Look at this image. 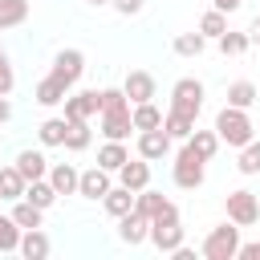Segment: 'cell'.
Instances as JSON below:
<instances>
[{
  "label": "cell",
  "instance_id": "1",
  "mask_svg": "<svg viewBox=\"0 0 260 260\" xmlns=\"http://www.w3.org/2000/svg\"><path fill=\"white\" fill-rule=\"evenodd\" d=\"M215 134H219V142H228V146L240 150L244 142L256 138V126H252L248 110H240V106H223V110L215 114Z\"/></svg>",
  "mask_w": 260,
  "mask_h": 260
},
{
  "label": "cell",
  "instance_id": "2",
  "mask_svg": "<svg viewBox=\"0 0 260 260\" xmlns=\"http://www.w3.org/2000/svg\"><path fill=\"white\" fill-rule=\"evenodd\" d=\"M171 179H175V187H183V191H199L203 179H207V158H199V154L183 142V150H179L175 162H171Z\"/></svg>",
  "mask_w": 260,
  "mask_h": 260
},
{
  "label": "cell",
  "instance_id": "3",
  "mask_svg": "<svg viewBox=\"0 0 260 260\" xmlns=\"http://www.w3.org/2000/svg\"><path fill=\"white\" fill-rule=\"evenodd\" d=\"M236 248H240V228L228 219V223H215L207 236H203V244H199V252L207 256V260H236Z\"/></svg>",
  "mask_w": 260,
  "mask_h": 260
},
{
  "label": "cell",
  "instance_id": "4",
  "mask_svg": "<svg viewBox=\"0 0 260 260\" xmlns=\"http://www.w3.org/2000/svg\"><path fill=\"white\" fill-rule=\"evenodd\" d=\"M171 110H179L187 118H199V110H203V81L199 77H179L171 85Z\"/></svg>",
  "mask_w": 260,
  "mask_h": 260
},
{
  "label": "cell",
  "instance_id": "5",
  "mask_svg": "<svg viewBox=\"0 0 260 260\" xmlns=\"http://www.w3.org/2000/svg\"><path fill=\"white\" fill-rule=\"evenodd\" d=\"M223 207H228V219L236 223V228H252L256 219H260V199L252 195V191H228V199H223Z\"/></svg>",
  "mask_w": 260,
  "mask_h": 260
},
{
  "label": "cell",
  "instance_id": "6",
  "mask_svg": "<svg viewBox=\"0 0 260 260\" xmlns=\"http://www.w3.org/2000/svg\"><path fill=\"white\" fill-rule=\"evenodd\" d=\"M65 89H73L77 81H81V73H85V53L81 49H61L57 57H53V69H49Z\"/></svg>",
  "mask_w": 260,
  "mask_h": 260
},
{
  "label": "cell",
  "instance_id": "7",
  "mask_svg": "<svg viewBox=\"0 0 260 260\" xmlns=\"http://www.w3.org/2000/svg\"><path fill=\"white\" fill-rule=\"evenodd\" d=\"M65 118L69 122H89L102 114V93L98 89H77V93H65Z\"/></svg>",
  "mask_w": 260,
  "mask_h": 260
},
{
  "label": "cell",
  "instance_id": "8",
  "mask_svg": "<svg viewBox=\"0 0 260 260\" xmlns=\"http://www.w3.org/2000/svg\"><path fill=\"white\" fill-rule=\"evenodd\" d=\"M122 93H126L130 106H138V102H154V93H158L154 73H146V69H130L126 81H122Z\"/></svg>",
  "mask_w": 260,
  "mask_h": 260
},
{
  "label": "cell",
  "instance_id": "9",
  "mask_svg": "<svg viewBox=\"0 0 260 260\" xmlns=\"http://www.w3.org/2000/svg\"><path fill=\"white\" fill-rule=\"evenodd\" d=\"M167 154H171V134H167L162 126H154V130H138V158L158 162V158H167Z\"/></svg>",
  "mask_w": 260,
  "mask_h": 260
},
{
  "label": "cell",
  "instance_id": "10",
  "mask_svg": "<svg viewBox=\"0 0 260 260\" xmlns=\"http://www.w3.org/2000/svg\"><path fill=\"white\" fill-rule=\"evenodd\" d=\"M146 240H150L158 252L171 256V252L183 244V223H179V219H150V236H146Z\"/></svg>",
  "mask_w": 260,
  "mask_h": 260
},
{
  "label": "cell",
  "instance_id": "11",
  "mask_svg": "<svg viewBox=\"0 0 260 260\" xmlns=\"http://www.w3.org/2000/svg\"><path fill=\"white\" fill-rule=\"evenodd\" d=\"M146 236H150V219H146V215H138L134 207H130L126 215H118V240H122V244L138 248V244H146Z\"/></svg>",
  "mask_w": 260,
  "mask_h": 260
},
{
  "label": "cell",
  "instance_id": "12",
  "mask_svg": "<svg viewBox=\"0 0 260 260\" xmlns=\"http://www.w3.org/2000/svg\"><path fill=\"white\" fill-rule=\"evenodd\" d=\"M110 187H114V179H110L106 167H89V171L77 175V195H81V199H102Z\"/></svg>",
  "mask_w": 260,
  "mask_h": 260
},
{
  "label": "cell",
  "instance_id": "13",
  "mask_svg": "<svg viewBox=\"0 0 260 260\" xmlns=\"http://www.w3.org/2000/svg\"><path fill=\"white\" fill-rule=\"evenodd\" d=\"M98 118H102V134H106V138H118V142H126V138H130V130H134V122H130V106L102 110Z\"/></svg>",
  "mask_w": 260,
  "mask_h": 260
},
{
  "label": "cell",
  "instance_id": "14",
  "mask_svg": "<svg viewBox=\"0 0 260 260\" xmlns=\"http://www.w3.org/2000/svg\"><path fill=\"white\" fill-rule=\"evenodd\" d=\"M114 175H118V183H122V187H130V191L150 187V162H146V158H126Z\"/></svg>",
  "mask_w": 260,
  "mask_h": 260
},
{
  "label": "cell",
  "instance_id": "15",
  "mask_svg": "<svg viewBox=\"0 0 260 260\" xmlns=\"http://www.w3.org/2000/svg\"><path fill=\"white\" fill-rule=\"evenodd\" d=\"M77 175H81V171H77L73 162H49V175H45V179L53 183L57 195H77Z\"/></svg>",
  "mask_w": 260,
  "mask_h": 260
},
{
  "label": "cell",
  "instance_id": "16",
  "mask_svg": "<svg viewBox=\"0 0 260 260\" xmlns=\"http://www.w3.org/2000/svg\"><path fill=\"white\" fill-rule=\"evenodd\" d=\"M12 167L24 175V183H32V179H45V175H49V158H45L41 150H32V146H28V150H20Z\"/></svg>",
  "mask_w": 260,
  "mask_h": 260
},
{
  "label": "cell",
  "instance_id": "17",
  "mask_svg": "<svg viewBox=\"0 0 260 260\" xmlns=\"http://www.w3.org/2000/svg\"><path fill=\"white\" fill-rule=\"evenodd\" d=\"M49 248H53V244H49V236H45L41 228L20 232V248H16V252H20L24 260H45V256H49Z\"/></svg>",
  "mask_w": 260,
  "mask_h": 260
},
{
  "label": "cell",
  "instance_id": "18",
  "mask_svg": "<svg viewBox=\"0 0 260 260\" xmlns=\"http://www.w3.org/2000/svg\"><path fill=\"white\" fill-rule=\"evenodd\" d=\"M20 199H28L32 207L49 211V207H53V203H57L61 195L53 191V183H49V179H32V183H24V195H20Z\"/></svg>",
  "mask_w": 260,
  "mask_h": 260
},
{
  "label": "cell",
  "instance_id": "19",
  "mask_svg": "<svg viewBox=\"0 0 260 260\" xmlns=\"http://www.w3.org/2000/svg\"><path fill=\"white\" fill-rule=\"evenodd\" d=\"M102 207H106V215H110V219H118V215H126V211L134 207V191L118 183V187H110V191L102 195Z\"/></svg>",
  "mask_w": 260,
  "mask_h": 260
},
{
  "label": "cell",
  "instance_id": "20",
  "mask_svg": "<svg viewBox=\"0 0 260 260\" xmlns=\"http://www.w3.org/2000/svg\"><path fill=\"white\" fill-rule=\"evenodd\" d=\"M65 93H69V89H65V85H61L53 73H45V77L37 81V89H32L37 106H61V102H65Z\"/></svg>",
  "mask_w": 260,
  "mask_h": 260
},
{
  "label": "cell",
  "instance_id": "21",
  "mask_svg": "<svg viewBox=\"0 0 260 260\" xmlns=\"http://www.w3.org/2000/svg\"><path fill=\"white\" fill-rule=\"evenodd\" d=\"M126 158H130V150H126V142H118V138H106V142L98 146V167H106L110 175H114Z\"/></svg>",
  "mask_w": 260,
  "mask_h": 260
},
{
  "label": "cell",
  "instance_id": "22",
  "mask_svg": "<svg viewBox=\"0 0 260 260\" xmlns=\"http://www.w3.org/2000/svg\"><path fill=\"white\" fill-rule=\"evenodd\" d=\"M8 215H12V223H16L20 232H28V228H41V223H45V211H41V207H32L28 199H12V211H8Z\"/></svg>",
  "mask_w": 260,
  "mask_h": 260
},
{
  "label": "cell",
  "instance_id": "23",
  "mask_svg": "<svg viewBox=\"0 0 260 260\" xmlns=\"http://www.w3.org/2000/svg\"><path fill=\"white\" fill-rule=\"evenodd\" d=\"M162 130L171 134V142H187L191 130H195V118H187V114H179V110H167V114H162Z\"/></svg>",
  "mask_w": 260,
  "mask_h": 260
},
{
  "label": "cell",
  "instance_id": "24",
  "mask_svg": "<svg viewBox=\"0 0 260 260\" xmlns=\"http://www.w3.org/2000/svg\"><path fill=\"white\" fill-rule=\"evenodd\" d=\"M130 122H134V130H154V126H162V110L154 102H138V106H130Z\"/></svg>",
  "mask_w": 260,
  "mask_h": 260
},
{
  "label": "cell",
  "instance_id": "25",
  "mask_svg": "<svg viewBox=\"0 0 260 260\" xmlns=\"http://www.w3.org/2000/svg\"><path fill=\"white\" fill-rule=\"evenodd\" d=\"M69 122V118H65ZM89 142H93V134H89V122H69L65 126V150H73V154H81V150H89Z\"/></svg>",
  "mask_w": 260,
  "mask_h": 260
},
{
  "label": "cell",
  "instance_id": "26",
  "mask_svg": "<svg viewBox=\"0 0 260 260\" xmlns=\"http://www.w3.org/2000/svg\"><path fill=\"white\" fill-rule=\"evenodd\" d=\"M167 207V195L162 191H150V187H142V191H134V211L138 215H146V219H154L158 211Z\"/></svg>",
  "mask_w": 260,
  "mask_h": 260
},
{
  "label": "cell",
  "instance_id": "27",
  "mask_svg": "<svg viewBox=\"0 0 260 260\" xmlns=\"http://www.w3.org/2000/svg\"><path fill=\"white\" fill-rule=\"evenodd\" d=\"M187 146L199 154V158H215V150H219V134L215 130H191V138H187Z\"/></svg>",
  "mask_w": 260,
  "mask_h": 260
},
{
  "label": "cell",
  "instance_id": "28",
  "mask_svg": "<svg viewBox=\"0 0 260 260\" xmlns=\"http://www.w3.org/2000/svg\"><path fill=\"white\" fill-rule=\"evenodd\" d=\"M28 20V0H0V28H16Z\"/></svg>",
  "mask_w": 260,
  "mask_h": 260
},
{
  "label": "cell",
  "instance_id": "29",
  "mask_svg": "<svg viewBox=\"0 0 260 260\" xmlns=\"http://www.w3.org/2000/svg\"><path fill=\"white\" fill-rule=\"evenodd\" d=\"M171 49H175V53H179V57H199V53H203V49H207V37H203V32H199V28H195V32H179V37H175V45H171Z\"/></svg>",
  "mask_w": 260,
  "mask_h": 260
},
{
  "label": "cell",
  "instance_id": "30",
  "mask_svg": "<svg viewBox=\"0 0 260 260\" xmlns=\"http://www.w3.org/2000/svg\"><path fill=\"white\" fill-rule=\"evenodd\" d=\"M260 98V89L252 81H232L228 85V106H240V110H252V102Z\"/></svg>",
  "mask_w": 260,
  "mask_h": 260
},
{
  "label": "cell",
  "instance_id": "31",
  "mask_svg": "<svg viewBox=\"0 0 260 260\" xmlns=\"http://www.w3.org/2000/svg\"><path fill=\"white\" fill-rule=\"evenodd\" d=\"M65 118H45L41 126H37V138H41V146H61L65 142Z\"/></svg>",
  "mask_w": 260,
  "mask_h": 260
},
{
  "label": "cell",
  "instance_id": "32",
  "mask_svg": "<svg viewBox=\"0 0 260 260\" xmlns=\"http://www.w3.org/2000/svg\"><path fill=\"white\" fill-rule=\"evenodd\" d=\"M0 195H4L8 203L24 195V175H20L16 167H0Z\"/></svg>",
  "mask_w": 260,
  "mask_h": 260
},
{
  "label": "cell",
  "instance_id": "33",
  "mask_svg": "<svg viewBox=\"0 0 260 260\" xmlns=\"http://www.w3.org/2000/svg\"><path fill=\"white\" fill-rule=\"evenodd\" d=\"M236 167H240V175H260V138H252V142L240 146Z\"/></svg>",
  "mask_w": 260,
  "mask_h": 260
},
{
  "label": "cell",
  "instance_id": "34",
  "mask_svg": "<svg viewBox=\"0 0 260 260\" xmlns=\"http://www.w3.org/2000/svg\"><path fill=\"white\" fill-rule=\"evenodd\" d=\"M199 32H203V37H223V32H228V12L207 8V12L199 16Z\"/></svg>",
  "mask_w": 260,
  "mask_h": 260
},
{
  "label": "cell",
  "instance_id": "35",
  "mask_svg": "<svg viewBox=\"0 0 260 260\" xmlns=\"http://www.w3.org/2000/svg\"><path fill=\"white\" fill-rule=\"evenodd\" d=\"M215 41H219V53H223V57H240V53L252 45V41H248V32H232V28H228L223 37H215Z\"/></svg>",
  "mask_w": 260,
  "mask_h": 260
},
{
  "label": "cell",
  "instance_id": "36",
  "mask_svg": "<svg viewBox=\"0 0 260 260\" xmlns=\"http://www.w3.org/2000/svg\"><path fill=\"white\" fill-rule=\"evenodd\" d=\"M20 248V228L12 223V215H0V252H16Z\"/></svg>",
  "mask_w": 260,
  "mask_h": 260
},
{
  "label": "cell",
  "instance_id": "37",
  "mask_svg": "<svg viewBox=\"0 0 260 260\" xmlns=\"http://www.w3.org/2000/svg\"><path fill=\"white\" fill-rule=\"evenodd\" d=\"M98 93H102V110H118V106H130V102H126V93H122V89H114V85H110V89H98Z\"/></svg>",
  "mask_w": 260,
  "mask_h": 260
},
{
  "label": "cell",
  "instance_id": "38",
  "mask_svg": "<svg viewBox=\"0 0 260 260\" xmlns=\"http://www.w3.org/2000/svg\"><path fill=\"white\" fill-rule=\"evenodd\" d=\"M12 85H16V73H12V65H8V57H0V98H8Z\"/></svg>",
  "mask_w": 260,
  "mask_h": 260
},
{
  "label": "cell",
  "instance_id": "39",
  "mask_svg": "<svg viewBox=\"0 0 260 260\" xmlns=\"http://www.w3.org/2000/svg\"><path fill=\"white\" fill-rule=\"evenodd\" d=\"M114 4V12H122V16H138L142 8H146V0H110Z\"/></svg>",
  "mask_w": 260,
  "mask_h": 260
},
{
  "label": "cell",
  "instance_id": "40",
  "mask_svg": "<svg viewBox=\"0 0 260 260\" xmlns=\"http://www.w3.org/2000/svg\"><path fill=\"white\" fill-rule=\"evenodd\" d=\"M236 260H260V244H240L236 248Z\"/></svg>",
  "mask_w": 260,
  "mask_h": 260
},
{
  "label": "cell",
  "instance_id": "41",
  "mask_svg": "<svg viewBox=\"0 0 260 260\" xmlns=\"http://www.w3.org/2000/svg\"><path fill=\"white\" fill-rule=\"evenodd\" d=\"M244 0H211V8H219V12H236Z\"/></svg>",
  "mask_w": 260,
  "mask_h": 260
},
{
  "label": "cell",
  "instance_id": "42",
  "mask_svg": "<svg viewBox=\"0 0 260 260\" xmlns=\"http://www.w3.org/2000/svg\"><path fill=\"white\" fill-rule=\"evenodd\" d=\"M8 118H12V102H8V98H0V126H4Z\"/></svg>",
  "mask_w": 260,
  "mask_h": 260
},
{
  "label": "cell",
  "instance_id": "43",
  "mask_svg": "<svg viewBox=\"0 0 260 260\" xmlns=\"http://www.w3.org/2000/svg\"><path fill=\"white\" fill-rule=\"evenodd\" d=\"M248 41H252V45H260V16L252 20V28H248Z\"/></svg>",
  "mask_w": 260,
  "mask_h": 260
},
{
  "label": "cell",
  "instance_id": "44",
  "mask_svg": "<svg viewBox=\"0 0 260 260\" xmlns=\"http://www.w3.org/2000/svg\"><path fill=\"white\" fill-rule=\"evenodd\" d=\"M85 4H93V8H102V4H110V0H85Z\"/></svg>",
  "mask_w": 260,
  "mask_h": 260
},
{
  "label": "cell",
  "instance_id": "45",
  "mask_svg": "<svg viewBox=\"0 0 260 260\" xmlns=\"http://www.w3.org/2000/svg\"><path fill=\"white\" fill-rule=\"evenodd\" d=\"M0 57H4V49H0Z\"/></svg>",
  "mask_w": 260,
  "mask_h": 260
},
{
  "label": "cell",
  "instance_id": "46",
  "mask_svg": "<svg viewBox=\"0 0 260 260\" xmlns=\"http://www.w3.org/2000/svg\"><path fill=\"white\" fill-rule=\"evenodd\" d=\"M0 203H4V195H0Z\"/></svg>",
  "mask_w": 260,
  "mask_h": 260
}]
</instances>
